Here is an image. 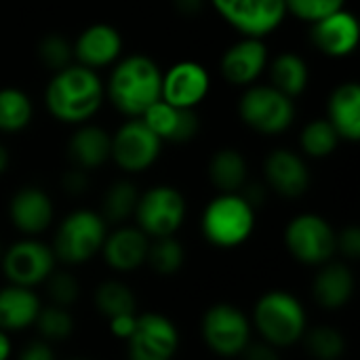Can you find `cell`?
<instances>
[{
  "mask_svg": "<svg viewBox=\"0 0 360 360\" xmlns=\"http://www.w3.org/2000/svg\"><path fill=\"white\" fill-rule=\"evenodd\" d=\"M105 86L99 74L80 63L55 72L44 91L49 114L65 124H84L101 108Z\"/></svg>",
  "mask_w": 360,
  "mask_h": 360,
  "instance_id": "obj_1",
  "label": "cell"
},
{
  "mask_svg": "<svg viewBox=\"0 0 360 360\" xmlns=\"http://www.w3.org/2000/svg\"><path fill=\"white\" fill-rule=\"evenodd\" d=\"M8 217L21 234L38 236L53 224L55 207L44 190L27 186L13 194L8 202Z\"/></svg>",
  "mask_w": 360,
  "mask_h": 360,
  "instance_id": "obj_19",
  "label": "cell"
},
{
  "mask_svg": "<svg viewBox=\"0 0 360 360\" xmlns=\"http://www.w3.org/2000/svg\"><path fill=\"white\" fill-rule=\"evenodd\" d=\"M211 89V76L198 61H177L162 74L160 99L184 110H194L205 101Z\"/></svg>",
  "mask_w": 360,
  "mask_h": 360,
  "instance_id": "obj_14",
  "label": "cell"
},
{
  "mask_svg": "<svg viewBox=\"0 0 360 360\" xmlns=\"http://www.w3.org/2000/svg\"><path fill=\"white\" fill-rule=\"evenodd\" d=\"M34 327L40 333V338L51 344V342L68 340L74 333L76 323H74V316H72L70 308H61V306L49 304V306L40 308Z\"/></svg>",
  "mask_w": 360,
  "mask_h": 360,
  "instance_id": "obj_34",
  "label": "cell"
},
{
  "mask_svg": "<svg viewBox=\"0 0 360 360\" xmlns=\"http://www.w3.org/2000/svg\"><path fill=\"white\" fill-rule=\"evenodd\" d=\"M34 116V105L27 93L15 86L0 89V131L19 133L23 131Z\"/></svg>",
  "mask_w": 360,
  "mask_h": 360,
  "instance_id": "obj_30",
  "label": "cell"
},
{
  "mask_svg": "<svg viewBox=\"0 0 360 360\" xmlns=\"http://www.w3.org/2000/svg\"><path fill=\"white\" fill-rule=\"evenodd\" d=\"M329 122L338 131L340 139L359 141L360 139V86L359 82H342L333 89L329 103Z\"/></svg>",
  "mask_w": 360,
  "mask_h": 360,
  "instance_id": "obj_25",
  "label": "cell"
},
{
  "mask_svg": "<svg viewBox=\"0 0 360 360\" xmlns=\"http://www.w3.org/2000/svg\"><path fill=\"white\" fill-rule=\"evenodd\" d=\"M141 120L160 141H171V143H186L194 139L200 129V122L194 110L175 108L162 99L154 101L141 114Z\"/></svg>",
  "mask_w": 360,
  "mask_h": 360,
  "instance_id": "obj_21",
  "label": "cell"
},
{
  "mask_svg": "<svg viewBox=\"0 0 360 360\" xmlns=\"http://www.w3.org/2000/svg\"><path fill=\"white\" fill-rule=\"evenodd\" d=\"M133 217L148 238L175 236L186 219V198L173 186H154L139 194Z\"/></svg>",
  "mask_w": 360,
  "mask_h": 360,
  "instance_id": "obj_9",
  "label": "cell"
},
{
  "mask_svg": "<svg viewBox=\"0 0 360 360\" xmlns=\"http://www.w3.org/2000/svg\"><path fill=\"white\" fill-rule=\"evenodd\" d=\"M108 236L105 219L91 209H76L68 213L53 238V253L65 266H82L93 259Z\"/></svg>",
  "mask_w": 360,
  "mask_h": 360,
  "instance_id": "obj_5",
  "label": "cell"
},
{
  "mask_svg": "<svg viewBox=\"0 0 360 360\" xmlns=\"http://www.w3.org/2000/svg\"><path fill=\"white\" fill-rule=\"evenodd\" d=\"M110 148H112V135L97 127V124H78V129L72 133L68 141V154L72 162L82 169H99L110 160Z\"/></svg>",
  "mask_w": 360,
  "mask_h": 360,
  "instance_id": "obj_24",
  "label": "cell"
},
{
  "mask_svg": "<svg viewBox=\"0 0 360 360\" xmlns=\"http://www.w3.org/2000/svg\"><path fill=\"white\" fill-rule=\"evenodd\" d=\"M110 323V333L118 340H129L133 329H135V323H137V314H118L114 319H108Z\"/></svg>",
  "mask_w": 360,
  "mask_h": 360,
  "instance_id": "obj_39",
  "label": "cell"
},
{
  "mask_svg": "<svg viewBox=\"0 0 360 360\" xmlns=\"http://www.w3.org/2000/svg\"><path fill=\"white\" fill-rule=\"evenodd\" d=\"M173 4L184 17H196L205 8V0H173Z\"/></svg>",
  "mask_w": 360,
  "mask_h": 360,
  "instance_id": "obj_43",
  "label": "cell"
},
{
  "mask_svg": "<svg viewBox=\"0 0 360 360\" xmlns=\"http://www.w3.org/2000/svg\"><path fill=\"white\" fill-rule=\"evenodd\" d=\"M249 165L247 158L234 148H221L213 154L209 162V179L219 190V194L240 192L247 186Z\"/></svg>",
  "mask_w": 360,
  "mask_h": 360,
  "instance_id": "obj_26",
  "label": "cell"
},
{
  "mask_svg": "<svg viewBox=\"0 0 360 360\" xmlns=\"http://www.w3.org/2000/svg\"><path fill=\"white\" fill-rule=\"evenodd\" d=\"M202 236L219 249H234L255 230V207L240 194H217L202 211Z\"/></svg>",
  "mask_w": 360,
  "mask_h": 360,
  "instance_id": "obj_4",
  "label": "cell"
},
{
  "mask_svg": "<svg viewBox=\"0 0 360 360\" xmlns=\"http://www.w3.org/2000/svg\"><path fill=\"white\" fill-rule=\"evenodd\" d=\"M287 13H291L293 17L314 23L340 8L346 6V0H285Z\"/></svg>",
  "mask_w": 360,
  "mask_h": 360,
  "instance_id": "obj_37",
  "label": "cell"
},
{
  "mask_svg": "<svg viewBox=\"0 0 360 360\" xmlns=\"http://www.w3.org/2000/svg\"><path fill=\"white\" fill-rule=\"evenodd\" d=\"M162 141L141 118H131L112 135L110 158L124 173H143L160 156Z\"/></svg>",
  "mask_w": 360,
  "mask_h": 360,
  "instance_id": "obj_12",
  "label": "cell"
},
{
  "mask_svg": "<svg viewBox=\"0 0 360 360\" xmlns=\"http://www.w3.org/2000/svg\"><path fill=\"white\" fill-rule=\"evenodd\" d=\"M200 335L211 352L224 359H234L251 344L253 325L240 308L232 304H215L202 314Z\"/></svg>",
  "mask_w": 360,
  "mask_h": 360,
  "instance_id": "obj_7",
  "label": "cell"
},
{
  "mask_svg": "<svg viewBox=\"0 0 360 360\" xmlns=\"http://www.w3.org/2000/svg\"><path fill=\"white\" fill-rule=\"evenodd\" d=\"M19 360H57L53 348L49 346V342H32L23 348V352L19 354Z\"/></svg>",
  "mask_w": 360,
  "mask_h": 360,
  "instance_id": "obj_42",
  "label": "cell"
},
{
  "mask_svg": "<svg viewBox=\"0 0 360 360\" xmlns=\"http://www.w3.org/2000/svg\"><path fill=\"white\" fill-rule=\"evenodd\" d=\"M304 344L310 356L316 360H340L346 352V338L331 325H319L306 329Z\"/></svg>",
  "mask_w": 360,
  "mask_h": 360,
  "instance_id": "obj_32",
  "label": "cell"
},
{
  "mask_svg": "<svg viewBox=\"0 0 360 360\" xmlns=\"http://www.w3.org/2000/svg\"><path fill=\"white\" fill-rule=\"evenodd\" d=\"M38 59L53 74L74 63V46L61 34H46L38 42Z\"/></svg>",
  "mask_w": 360,
  "mask_h": 360,
  "instance_id": "obj_35",
  "label": "cell"
},
{
  "mask_svg": "<svg viewBox=\"0 0 360 360\" xmlns=\"http://www.w3.org/2000/svg\"><path fill=\"white\" fill-rule=\"evenodd\" d=\"M335 236L338 232L325 217L316 213H302L287 224L285 247L300 264L319 268L331 262L338 253Z\"/></svg>",
  "mask_w": 360,
  "mask_h": 360,
  "instance_id": "obj_8",
  "label": "cell"
},
{
  "mask_svg": "<svg viewBox=\"0 0 360 360\" xmlns=\"http://www.w3.org/2000/svg\"><path fill=\"white\" fill-rule=\"evenodd\" d=\"M184 262H186V251L175 236L150 238L146 264L152 268V272L160 276H173L184 268Z\"/></svg>",
  "mask_w": 360,
  "mask_h": 360,
  "instance_id": "obj_31",
  "label": "cell"
},
{
  "mask_svg": "<svg viewBox=\"0 0 360 360\" xmlns=\"http://www.w3.org/2000/svg\"><path fill=\"white\" fill-rule=\"evenodd\" d=\"M0 257H2V245H0Z\"/></svg>",
  "mask_w": 360,
  "mask_h": 360,
  "instance_id": "obj_46",
  "label": "cell"
},
{
  "mask_svg": "<svg viewBox=\"0 0 360 360\" xmlns=\"http://www.w3.org/2000/svg\"><path fill=\"white\" fill-rule=\"evenodd\" d=\"M44 285H46V295H49L51 304H55V306L70 308L80 297L78 281L74 278V274H70L65 270H53V274L44 281Z\"/></svg>",
  "mask_w": 360,
  "mask_h": 360,
  "instance_id": "obj_36",
  "label": "cell"
},
{
  "mask_svg": "<svg viewBox=\"0 0 360 360\" xmlns=\"http://www.w3.org/2000/svg\"><path fill=\"white\" fill-rule=\"evenodd\" d=\"M354 274L344 262H327L319 266L312 283V295L325 310H340L348 306L354 295Z\"/></svg>",
  "mask_w": 360,
  "mask_h": 360,
  "instance_id": "obj_22",
  "label": "cell"
},
{
  "mask_svg": "<svg viewBox=\"0 0 360 360\" xmlns=\"http://www.w3.org/2000/svg\"><path fill=\"white\" fill-rule=\"evenodd\" d=\"M55 266L57 257L53 249L46 243L36 240L34 236L13 243L6 251H2L0 257V268L6 281L11 285L27 289L42 285L53 274Z\"/></svg>",
  "mask_w": 360,
  "mask_h": 360,
  "instance_id": "obj_10",
  "label": "cell"
},
{
  "mask_svg": "<svg viewBox=\"0 0 360 360\" xmlns=\"http://www.w3.org/2000/svg\"><path fill=\"white\" fill-rule=\"evenodd\" d=\"M268 65H270V78H272L274 89H278L291 99L306 91L308 80H310V70H308V63L300 55L281 53Z\"/></svg>",
  "mask_w": 360,
  "mask_h": 360,
  "instance_id": "obj_27",
  "label": "cell"
},
{
  "mask_svg": "<svg viewBox=\"0 0 360 360\" xmlns=\"http://www.w3.org/2000/svg\"><path fill=\"white\" fill-rule=\"evenodd\" d=\"M251 325L262 335V342L281 350L302 342L308 329V314L293 293L274 289L255 302Z\"/></svg>",
  "mask_w": 360,
  "mask_h": 360,
  "instance_id": "obj_3",
  "label": "cell"
},
{
  "mask_svg": "<svg viewBox=\"0 0 360 360\" xmlns=\"http://www.w3.org/2000/svg\"><path fill=\"white\" fill-rule=\"evenodd\" d=\"M8 165H11V156H8V150L0 143V175L2 173H6V169H8Z\"/></svg>",
  "mask_w": 360,
  "mask_h": 360,
  "instance_id": "obj_45",
  "label": "cell"
},
{
  "mask_svg": "<svg viewBox=\"0 0 360 360\" xmlns=\"http://www.w3.org/2000/svg\"><path fill=\"white\" fill-rule=\"evenodd\" d=\"M359 19L354 13L340 8L312 23L310 40L327 57H348L359 44Z\"/></svg>",
  "mask_w": 360,
  "mask_h": 360,
  "instance_id": "obj_16",
  "label": "cell"
},
{
  "mask_svg": "<svg viewBox=\"0 0 360 360\" xmlns=\"http://www.w3.org/2000/svg\"><path fill=\"white\" fill-rule=\"evenodd\" d=\"M129 342V360H173L179 350L177 325L160 312L137 314Z\"/></svg>",
  "mask_w": 360,
  "mask_h": 360,
  "instance_id": "obj_13",
  "label": "cell"
},
{
  "mask_svg": "<svg viewBox=\"0 0 360 360\" xmlns=\"http://www.w3.org/2000/svg\"><path fill=\"white\" fill-rule=\"evenodd\" d=\"M137 200H139V190L133 181L129 179L114 181L103 194L99 215L105 219V224H122L129 217H133Z\"/></svg>",
  "mask_w": 360,
  "mask_h": 360,
  "instance_id": "obj_29",
  "label": "cell"
},
{
  "mask_svg": "<svg viewBox=\"0 0 360 360\" xmlns=\"http://www.w3.org/2000/svg\"><path fill=\"white\" fill-rule=\"evenodd\" d=\"M335 249L350 262L360 257V230L359 226H348L335 236Z\"/></svg>",
  "mask_w": 360,
  "mask_h": 360,
  "instance_id": "obj_38",
  "label": "cell"
},
{
  "mask_svg": "<svg viewBox=\"0 0 360 360\" xmlns=\"http://www.w3.org/2000/svg\"><path fill=\"white\" fill-rule=\"evenodd\" d=\"M302 152L310 158H327L340 146V135L327 118L312 120L304 127L300 135Z\"/></svg>",
  "mask_w": 360,
  "mask_h": 360,
  "instance_id": "obj_33",
  "label": "cell"
},
{
  "mask_svg": "<svg viewBox=\"0 0 360 360\" xmlns=\"http://www.w3.org/2000/svg\"><path fill=\"white\" fill-rule=\"evenodd\" d=\"M268 68V46L264 38L243 36L228 46L219 59L221 76L234 86H251Z\"/></svg>",
  "mask_w": 360,
  "mask_h": 360,
  "instance_id": "obj_15",
  "label": "cell"
},
{
  "mask_svg": "<svg viewBox=\"0 0 360 360\" xmlns=\"http://www.w3.org/2000/svg\"><path fill=\"white\" fill-rule=\"evenodd\" d=\"M162 72L148 55H129L120 59L108 80V97L112 105L131 118L141 114L160 99Z\"/></svg>",
  "mask_w": 360,
  "mask_h": 360,
  "instance_id": "obj_2",
  "label": "cell"
},
{
  "mask_svg": "<svg viewBox=\"0 0 360 360\" xmlns=\"http://www.w3.org/2000/svg\"><path fill=\"white\" fill-rule=\"evenodd\" d=\"M264 175L268 186L283 198H300L310 188V169L306 160L287 148H278L268 154Z\"/></svg>",
  "mask_w": 360,
  "mask_h": 360,
  "instance_id": "obj_17",
  "label": "cell"
},
{
  "mask_svg": "<svg viewBox=\"0 0 360 360\" xmlns=\"http://www.w3.org/2000/svg\"><path fill=\"white\" fill-rule=\"evenodd\" d=\"M70 360H86V359H70Z\"/></svg>",
  "mask_w": 360,
  "mask_h": 360,
  "instance_id": "obj_47",
  "label": "cell"
},
{
  "mask_svg": "<svg viewBox=\"0 0 360 360\" xmlns=\"http://www.w3.org/2000/svg\"><path fill=\"white\" fill-rule=\"evenodd\" d=\"M240 356L243 360H281L278 350L266 342H251Z\"/></svg>",
  "mask_w": 360,
  "mask_h": 360,
  "instance_id": "obj_40",
  "label": "cell"
},
{
  "mask_svg": "<svg viewBox=\"0 0 360 360\" xmlns=\"http://www.w3.org/2000/svg\"><path fill=\"white\" fill-rule=\"evenodd\" d=\"M95 308L103 319H114L118 314H137V297L129 285L122 281H103L93 295Z\"/></svg>",
  "mask_w": 360,
  "mask_h": 360,
  "instance_id": "obj_28",
  "label": "cell"
},
{
  "mask_svg": "<svg viewBox=\"0 0 360 360\" xmlns=\"http://www.w3.org/2000/svg\"><path fill=\"white\" fill-rule=\"evenodd\" d=\"M61 184H63V190L68 194H74V196L84 194L89 188V179H86V173L82 169H72L70 173H65Z\"/></svg>",
  "mask_w": 360,
  "mask_h": 360,
  "instance_id": "obj_41",
  "label": "cell"
},
{
  "mask_svg": "<svg viewBox=\"0 0 360 360\" xmlns=\"http://www.w3.org/2000/svg\"><path fill=\"white\" fill-rule=\"evenodd\" d=\"M238 116L262 135H278L293 124L295 103L272 84H251L238 99Z\"/></svg>",
  "mask_w": 360,
  "mask_h": 360,
  "instance_id": "obj_6",
  "label": "cell"
},
{
  "mask_svg": "<svg viewBox=\"0 0 360 360\" xmlns=\"http://www.w3.org/2000/svg\"><path fill=\"white\" fill-rule=\"evenodd\" d=\"M219 17L238 34L266 38L287 17L285 0H211Z\"/></svg>",
  "mask_w": 360,
  "mask_h": 360,
  "instance_id": "obj_11",
  "label": "cell"
},
{
  "mask_svg": "<svg viewBox=\"0 0 360 360\" xmlns=\"http://www.w3.org/2000/svg\"><path fill=\"white\" fill-rule=\"evenodd\" d=\"M13 354V342H11V333L0 329V360H8Z\"/></svg>",
  "mask_w": 360,
  "mask_h": 360,
  "instance_id": "obj_44",
  "label": "cell"
},
{
  "mask_svg": "<svg viewBox=\"0 0 360 360\" xmlns=\"http://www.w3.org/2000/svg\"><path fill=\"white\" fill-rule=\"evenodd\" d=\"M72 46L76 61L97 72L118 61L122 53V36L110 23H93L78 34Z\"/></svg>",
  "mask_w": 360,
  "mask_h": 360,
  "instance_id": "obj_18",
  "label": "cell"
},
{
  "mask_svg": "<svg viewBox=\"0 0 360 360\" xmlns=\"http://www.w3.org/2000/svg\"><path fill=\"white\" fill-rule=\"evenodd\" d=\"M42 304L34 289L6 285L0 289V329L6 333H19L34 327Z\"/></svg>",
  "mask_w": 360,
  "mask_h": 360,
  "instance_id": "obj_23",
  "label": "cell"
},
{
  "mask_svg": "<svg viewBox=\"0 0 360 360\" xmlns=\"http://www.w3.org/2000/svg\"><path fill=\"white\" fill-rule=\"evenodd\" d=\"M150 238L137 226H120L108 232L101 255L114 272H135L146 264Z\"/></svg>",
  "mask_w": 360,
  "mask_h": 360,
  "instance_id": "obj_20",
  "label": "cell"
}]
</instances>
